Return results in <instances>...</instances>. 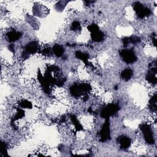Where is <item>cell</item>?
Listing matches in <instances>:
<instances>
[{
  "mask_svg": "<svg viewBox=\"0 0 157 157\" xmlns=\"http://www.w3.org/2000/svg\"><path fill=\"white\" fill-rule=\"evenodd\" d=\"M91 87L88 83H79L73 85L70 88L71 93L75 97H78L81 95L83 96L87 95L86 94L91 90Z\"/></svg>",
  "mask_w": 157,
  "mask_h": 157,
  "instance_id": "6da1fadb",
  "label": "cell"
},
{
  "mask_svg": "<svg viewBox=\"0 0 157 157\" xmlns=\"http://www.w3.org/2000/svg\"><path fill=\"white\" fill-rule=\"evenodd\" d=\"M119 109L120 107L118 104L110 103L107 104L101 109L100 115L102 118L107 119L110 117L114 116L115 114H117Z\"/></svg>",
  "mask_w": 157,
  "mask_h": 157,
  "instance_id": "7a4b0ae2",
  "label": "cell"
},
{
  "mask_svg": "<svg viewBox=\"0 0 157 157\" xmlns=\"http://www.w3.org/2000/svg\"><path fill=\"white\" fill-rule=\"evenodd\" d=\"M132 6L137 16L140 18L148 17L151 13L150 9L139 2H135Z\"/></svg>",
  "mask_w": 157,
  "mask_h": 157,
  "instance_id": "3957f363",
  "label": "cell"
},
{
  "mask_svg": "<svg viewBox=\"0 0 157 157\" xmlns=\"http://www.w3.org/2000/svg\"><path fill=\"white\" fill-rule=\"evenodd\" d=\"M123 61L128 64L136 62L137 58L132 49H122L119 52Z\"/></svg>",
  "mask_w": 157,
  "mask_h": 157,
  "instance_id": "277c9868",
  "label": "cell"
},
{
  "mask_svg": "<svg viewBox=\"0 0 157 157\" xmlns=\"http://www.w3.org/2000/svg\"><path fill=\"white\" fill-rule=\"evenodd\" d=\"M139 128L144 134L145 142L148 144H153L155 143V139L150 126L148 124L143 123L140 124Z\"/></svg>",
  "mask_w": 157,
  "mask_h": 157,
  "instance_id": "5b68a950",
  "label": "cell"
},
{
  "mask_svg": "<svg viewBox=\"0 0 157 157\" xmlns=\"http://www.w3.org/2000/svg\"><path fill=\"white\" fill-rule=\"evenodd\" d=\"M150 69L146 74L145 78L146 80L150 83L155 85L157 82V78L156 77L157 73V68H156V61H154L152 63L149 64Z\"/></svg>",
  "mask_w": 157,
  "mask_h": 157,
  "instance_id": "8992f818",
  "label": "cell"
},
{
  "mask_svg": "<svg viewBox=\"0 0 157 157\" xmlns=\"http://www.w3.org/2000/svg\"><path fill=\"white\" fill-rule=\"evenodd\" d=\"M100 135V141L105 142L110 139V123L109 118L106 119L104 123L103 124L101 131L99 132Z\"/></svg>",
  "mask_w": 157,
  "mask_h": 157,
  "instance_id": "52a82bcc",
  "label": "cell"
},
{
  "mask_svg": "<svg viewBox=\"0 0 157 157\" xmlns=\"http://www.w3.org/2000/svg\"><path fill=\"white\" fill-rule=\"evenodd\" d=\"M38 44L36 41L30 42L25 47V50L23 53V58L25 59L28 58L29 55L36 53L38 51Z\"/></svg>",
  "mask_w": 157,
  "mask_h": 157,
  "instance_id": "ba28073f",
  "label": "cell"
},
{
  "mask_svg": "<svg viewBox=\"0 0 157 157\" xmlns=\"http://www.w3.org/2000/svg\"><path fill=\"white\" fill-rule=\"evenodd\" d=\"M117 142L120 144L121 148L126 149L130 145L131 143V139L126 136H120L117 138Z\"/></svg>",
  "mask_w": 157,
  "mask_h": 157,
  "instance_id": "9c48e42d",
  "label": "cell"
},
{
  "mask_svg": "<svg viewBox=\"0 0 157 157\" xmlns=\"http://www.w3.org/2000/svg\"><path fill=\"white\" fill-rule=\"evenodd\" d=\"M91 37L93 41L96 42H99L104 39V34L103 32L99 29L96 31L91 33Z\"/></svg>",
  "mask_w": 157,
  "mask_h": 157,
  "instance_id": "30bf717a",
  "label": "cell"
},
{
  "mask_svg": "<svg viewBox=\"0 0 157 157\" xmlns=\"http://www.w3.org/2000/svg\"><path fill=\"white\" fill-rule=\"evenodd\" d=\"M21 34L20 32L17 31L15 30L10 31L7 34V39L9 40V41H10L11 42L17 40L21 37Z\"/></svg>",
  "mask_w": 157,
  "mask_h": 157,
  "instance_id": "8fae6325",
  "label": "cell"
},
{
  "mask_svg": "<svg viewBox=\"0 0 157 157\" xmlns=\"http://www.w3.org/2000/svg\"><path fill=\"white\" fill-rule=\"evenodd\" d=\"M75 56L77 58L81 59L82 61H83L88 66H91V63H90L88 60L89 58V55L86 53H83L80 51H77L75 53Z\"/></svg>",
  "mask_w": 157,
  "mask_h": 157,
  "instance_id": "7c38bea8",
  "label": "cell"
},
{
  "mask_svg": "<svg viewBox=\"0 0 157 157\" xmlns=\"http://www.w3.org/2000/svg\"><path fill=\"white\" fill-rule=\"evenodd\" d=\"M133 75V71L130 68H126L121 72V77L125 81L129 80Z\"/></svg>",
  "mask_w": 157,
  "mask_h": 157,
  "instance_id": "4fadbf2b",
  "label": "cell"
},
{
  "mask_svg": "<svg viewBox=\"0 0 157 157\" xmlns=\"http://www.w3.org/2000/svg\"><path fill=\"white\" fill-rule=\"evenodd\" d=\"M52 52L57 57H61L64 52V49L61 45L55 44L52 48Z\"/></svg>",
  "mask_w": 157,
  "mask_h": 157,
  "instance_id": "5bb4252c",
  "label": "cell"
},
{
  "mask_svg": "<svg viewBox=\"0 0 157 157\" xmlns=\"http://www.w3.org/2000/svg\"><path fill=\"white\" fill-rule=\"evenodd\" d=\"M149 109L152 111L156 112V94H155L149 101Z\"/></svg>",
  "mask_w": 157,
  "mask_h": 157,
  "instance_id": "9a60e30c",
  "label": "cell"
},
{
  "mask_svg": "<svg viewBox=\"0 0 157 157\" xmlns=\"http://www.w3.org/2000/svg\"><path fill=\"white\" fill-rule=\"evenodd\" d=\"M24 116H25V112H24V110L21 109H18L17 113L15 114V115L13 117V118L12 120V124H13L14 122L16 120L23 118Z\"/></svg>",
  "mask_w": 157,
  "mask_h": 157,
  "instance_id": "2e32d148",
  "label": "cell"
},
{
  "mask_svg": "<svg viewBox=\"0 0 157 157\" xmlns=\"http://www.w3.org/2000/svg\"><path fill=\"white\" fill-rule=\"evenodd\" d=\"M71 119L72 122L74 124L75 128L77 131H80V130H82L83 129L82 125L80 124V123H79L78 120H77V118L75 117V116L74 115H71Z\"/></svg>",
  "mask_w": 157,
  "mask_h": 157,
  "instance_id": "e0dca14e",
  "label": "cell"
},
{
  "mask_svg": "<svg viewBox=\"0 0 157 157\" xmlns=\"http://www.w3.org/2000/svg\"><path fill=\"white\" fill-rule=\"evenodd\" d=\"M18 104L21 107L25 108V109H31L32 107H33L31 102L28 101V100H26V99H23V100L20 101L19 102Z\"/></svg>",
  "mask_w": 157,
  "mask_h": 157,
  "instance_id": "ac0fdd59",
  "label": "cell"
},
{
  "mask_svg": "<svg viewBox=\"0 0 157 157\" xmlns=\"http://www.w3.org/2000/svg\"><path fill=\"white\" fill-rule=\"evenodd\" d=\"M71 29L74 31H77L78 30H80L81 29V27H80V23L77 21H74L72 25H71Z\"/></svg>",
  "mask_w": 157,
  "mask_h": 157,
  "instance_id": "d6986e66",
  "label": "cell"
},
{
  "mask_svg": "<svg viewBox=\"0 0 157 157\" xmlns=\"http://www.w3.org/2000/svg\"><path fill=\"white\" fill-rule=\"evenodd\" d=\"M129 39L130 43H132L134 44H137L140 41V39L139 37H137V36H134V35L129 37Z\"/></svg>",
  "mask_w": 157,
  "mask_h": 157,
  "instance_id": "ffe728a7",
  "label": "cell"
},
{
  "mask_svg": "<svg viewBox=\"0 0 157 157\" xmlns=\"http://www.w3.org/2000/svg\"><path fill=\"white\" fill-rule=\"evenodd\" d=\"M41 53L45 56H50L52 54L53 52H52V49H51L50 47H46L42 50Z\"/></svg>",
  "mask_w": 157,
  "mask_h": 157,
  "instance_id": "44dd1931",
  "label": "cell"
},
{
  "mask_svg": "<svg viewBox=\"0 0 157 157\" xmlns=\"http://www.w3.org/2000/svg\"><path fill=\"white\" fill-rule=\"evenodd\" d=\"M87 29L90 33H93V32L99 30V26L96 24L93 23V24H91V25L88 26Z\"/></svg>",
  "mask_w": 157,
  "mask_h": 157,
  "instance_id": "7402d4cb",
  "label": "cell"
},
{
  "mask_svg": "<svg viewBox=\"0 0 157 157\" xmlns=\"http://www.w3.org/2000/svg\"><path fill=\"white\" fill-rule=\"evenodd\" d=\"M122 42H123V44L124 47H127L129 44L130 43L129 42V37H124L122 39Z\"/></svg>",
  "mask_w": 157,
  "mask_h": 157,
  "instance_id": "603a6c76",
  "label": "cell"
},
{
  "mask_svg": "<svg viewBox=\"0 0 157 157\" xmlns=\"http://www.w3.org/2000/svg\"><path fill=\"white\" fill-rule=\"evenodd\" d=\"M1 154L5 155L7 154V147L4 142H2V150H1Z\"/></svg>",
  "mask_w": 157,
  "mask_h": 157,
  "instance_id": "cb8c5ba5",
  "label": "cell"
},
{
  "mask_svg": "<svg viewBox=\"0 0 157 157\" xmlns=\"http://www.w3.org/2000/svg\"><path fill=\"white\" fill-rule=\"evenodd\" d=\"M64 1H63V4H60L59 2L56 4V9H57V10H59V11H61L65 7V6L63 5V4H64Z\"/></svg>",
  "mask_w": 157,
  "mask_h": 157,
  "instance_id": "d4e9b609",
  "label": "cell"
},
{
  "mask_svg": "<svg viewBox=\"0 0 157 157\" xmlns=\"http://www.w3.org/2000/svg\"><path fill=\"white\" fill-rule=\"evenodd\" d=\"M9 50L12 52H13L14 51V45L13 44H10V45L9 46Z\"/></svg>",
  "mask_w": 157,
  "mask_h": 157,
  "instance_id": "484cf974",
  "label": "cell"
}]
</instances>
